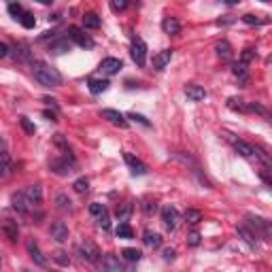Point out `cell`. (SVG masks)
Segmentation results:
<instances>
[{
    "label": "cell",
    "mask_w": 272,
    "mask_h": 272,
    "mask_svg": "<svg viewBox=\"0 0 272 272\" xmlns=\"http://www.w3.org/2000/svg\"><path fill=\"white\" fill-rule=\"evenodd\" d=\"M32 75L41 85H45V88H60L62 85V75L58 73V68H53L51 64H47L43 60L32 62Z\"/></svg>",
    "instance_id": "6da1fadb"
},
{
    "label": "cell",
    "mask_w": 272,
    "mask_h": 272,
    "mask_svg": "<svg viewBox=\"0 0 272 272\" xmlns=\"http://www.w3.org/2000/svg\"><path fill=\"white\" fill-rule=\"evenodd\" d=\"M75 155H60V157H53L49 162V168L53 170L58 177H68L70 173H75Z\"/></svg>",
    "instance_id": "7a4b0ae2"
},
{
    "label": "cell",
    "mask_w": 272,
    "mask_h": 272,
    "mask_svg": "<svg viewBox=\"0 0 272 272\" xmlns=\"http://www.w3.org/2000/svg\"><path fill=\"white\" fill-rule=\"evenodd\" d=\"M90 213L94 215V219H96L98 227H102L104 232H109V230H111V215H109V211H106V206H104V204H100V202L90 204Z\"/></svg>",
    "instance_id": "3957f363"
},
{
    "label": "cell",
    "mask_w": 272,
    "mask_h": 272,
    "mask_svg": "<svg viewBox=\"0 0 272 272\" xmlns=\"http://www.w3.org/2000/svg\"><path fill=\"white\" fill-rule=\"evenodd\" d=\"M13 175V160L6 151V142L0 136V179H9Z\"/></svg>",
    "instance_id": "277c9868"
},
{
    "label": "cell",
    "mask_w": 272,
    "mask_h": 272,
    "mask_svg": "<svg viewBox=\"0 0 272 272\" xmlns=\"http://www.w3.org/2000/svg\"><path fill=\"white\" fill-rule=\"evenodd\" d=\"M130 55L132 60L138 64V66H145L147 64V45L142 39H134L132 45H130Z\"/></svg>",
    "instance_id": "5b68a950"
},
{
    "label": "cell",
    "mask_w": 272,
    "mask_h": 272,
    "mask_svg": "<svg viewBox=\"0 0 272 272\" xmlns=\"http://www.w3.org/2000/svg\"><path fill=\"white\" fill-rule=\"evenodd\" d=\"M226 138L232 142V147H234L242 157H247V160H255V147H253V145H249V142L236 138V136H232V134H226Z\"/></svg>",
    "instance_id": "8992f818"
},
{
    "label": "cell",
    "mask_w": 272,
    "mask_h": 272,
    "mask_svg": "<svg viewBox=\"0 0 272 272\" xmlns=\"http://www.w3.org/2000/svg\"><path fill=\"white\" fill-rule=\"evenodd\" d=\"M68 37L73 39L79 47H83V49H91V47H94V39H91L90 34H85L81 28H77V26H70L68 28Z\"/></svg>",
    "instance_id": "52a82bcc"
},
{
    "label": "cell",
    "mask_w": 272,
    "mask_h": 272,
    "mask_svg": "<svg viewBox=\"0 0 272 272\" xmlns=\"http://www.w3.org/2000/svg\"><path fill=\"white\" fill-rule=\"evenodd\" d=\"M124 160H126V164H128V168H130V173H132L134 177H142V175H147V173H149L147 164H145V162H140V160H138V157H134L132 153H128V151H124Z\"/></svg>",
    "instance_id": "ba28073f"
},
{
    "label": "cell",
    "mask_w": 272,
    "mask_h": 272,
    "mask_svg": "<svg viewBox=\"0 0 272 272\" xmlns=\"http://www.w3.org/2000/svg\"><path fill=\"white\" fill-rule=\"evenodd\" d=\"M79 253H81L83 260H88L91 264H96L100 260V249L91 240H83L81 245H79Z\"/></svg>",
    "instance_id": "9c48e42d"
},
{
    "label": "cell",
    "mask_w": 272,
    "mask_h": 272,
    "mask_svg": "<svg viewBox=\"0 0 272 272\" xmlns=\"http://www.w3.org/2000/svg\"><path fill=\"white\" fill-rule=\"evenodd\" d=\"M162 221H164V226H166V230L175 232L177 226H179V211L175 209V206H164L162 209Z\"/></svg>",
    "instance_id": "30bf717a"
},
{
    "label": "cell",
    "mask_w": 272,
    "mask_h": 272,
    "mask_svg": "<svg viewBox=\"0 0 272 272\" xmlns=\"http://www.w3.org/2000/svg\"><path fill=\"white\" fill-rule=\"evenodd\" d=\"M249 226H251L262 238H266V240L270 238V221H266L264 217H253V215H249Z\"/></svg>",
    "instance_id": "8fae6325"
},
{
    "label": "cell",
    "mask_w": 272,
    "mask_h": 272,
    "mask_svg": "<svg viewBox=\"0 0 272 272\" xmlns=\"http://www.w3.org/2000/svg\"><path fill=\"white\" fill-rule=\"evenodd\" d=\"M11 204H13V209H15L19 215H28L32 209V204H30V200L26 198L24 191H17V194H13L11 196Z\"/></svg>",
    "instance_id": "7c38bea8"
},
{
    "label": "cell",
    "mask_w": 272,
    "mask_h": 272,
    "mask_svg": "<svg viewBox=\"0 0 272 272\" xmlns=\"http://www.w3.org/2000/svg\"><path fill=\"white\" fill-rule=\"evenodd\" d=\"M2 232H4L6 238H9V242H17L19 240V227H17L15 219L2 217Z\"/></svg>",
    "instance_id": "4fadbf2b"
},
{
    "label": "cell",
    "mask_w": 272,
    "mask_h": 272,
    "mask_svg": "<svg viewBox=\"0 0 272 272\" xmlns=\"http://www.w3.org/2000/svg\"><path fill=\"white\" fill-rule=\"evenodd\" d=\"M121 68H124V64L117 58H104L100 62V73H104V75H117Z\"/></svg>",
    "instance_id": "5bb4252c"
},
{
    "label": "cell",
    "mask_w": 272,
    "mask_h": 272,
    "mask_svg": "<svg viewBox=\"0 0 272 272\" xmlns=\"http://www.w3.org/2000/svg\"><path fill=\"white\" fill-rule=\"evenodd\" d=\"M49 234H51V238H55L58 242L68 240V227L64 221H53L51 227H49Z\"/></svg>",
    "instance_id": "9a60e30c"
},
{
    "label": "cell",
    "mask_w": 272,
    "mask_h": 272,
    "mask_svg": "<svg viewBox=\"0 0 272 272\" xmlns=\"http://www.w3.org/2000/svg\"><path fill=\"white\" fill-rule=\"evenodd\" d=\"M104 119H109L113 126H119V128H128V119L121 115L119 111H115V109H102V113H100Z\"/></svg>",
    "instance_id": "2e32d148"
},
{
    "label": "cell",
    "mask_w": 272,
    "mask_h": 272,
    "mask_svg": "<svg viewBox=\"0 0 272 272\" xmlns=\"http://www.w3.org/2000/svg\"><path fill=\"white\" fill-rule=\"evenodd\" d=\"M173 60V49H162L160 53L153 55V68L155 70H164Z\"/></svg>",
    "instance_id": "e0dca14e"
},
{
    "label": "cell",
    "mask_w": 272,
    "mask_h": 272,
    "mask_svg": "<svg viewBox=\"0 0 272 272\" xmlns=\"http://www.w3.org/2000/svg\"><path fill=\"white\" fill-rule=\"evenodd\" d=\"M96 264H98V266L102 268V270H115V272H121V270H124V264H121L115 255H104L102 260H98Z\"/></svg>",
    "instance_id": "ac0fdd59"
},
{
    "label": "cell",
    "mask_w": 272,
    "mask_h": 272,
    "mask_svg": "<svg viewBox=\"0 0 272 272\" xmlns=\"http://www.w3.org/2000/svg\"><path fill=\"white\" fill-rule=\"evenodd\" d=\"M24 194H26L28 200H30L32 206H41L43 204V187H41V185H30Z\"/></svg>",
    "instance_id": "d6986e66"
},
{
    "label": "cell",
    "mask_w": 272,
    "mask_h": 272,
    "mask_svg": "<svg viewBox=\"0 0 272 272\" xmlns=\"http://www.w3.org/2000/svg\"><path fill=\"white\" fill-rule=\"evenodd\" d=\"M185 94H187L189 100H194V102H200V100L206 98V90L200 88V85H196V83H191V85H187V88H185Z\"/></svg>",
    "instance_id": "ffe728a7"
},
{
    "label": "cell",
    "mask_w": 272,
    "mask_h": 272,
    "mask_svg": "<svg viewBox=\"0 0 272 272\" xmlns=\"http://www.w3.org/2000/svg\"><path fill=\"white\" fill-rule=\"evenodd\" d=\"M109 81L106 79H88V88L91 94H102V91L109 90Z\"/></svg>",
    "instance_id": "44dd1931"
},
{
    "label": "cell",
    "mask_w": 272,
    "mask_h": 272,
    "mask_svg": "<svg viewBox=\"0 0 272 272\" xmlns=\"http://www.w3.org/2000/svg\"><path fill=\"white\" fill-rule=\"evenodd\" d=\"M162 30L166 32V34H179V32H181V24H179L177 17H164Z\"/></svg>",
    "instance_id": "7402d4cb"
},
{
    "label": "cell",
    "mask_w": 272,
    "mask_h": 272,
    "mask_svg": "<svg viewBox=\"0 0 272 272\" xmlns=\"http://www.w3.org/2000/svg\"><path fill=\"white\" fill-rule=\"evenodd\" d=\"M28 253H30V257H32V260L39 264V266H47V260H45V257H43L41 249H39V245H37V242H34V240L28 242Z\"/></svg>",
    "instance_id": "603a6c76"
},
{
    "label": "cell",
    "mask_w": 272,
    "mask_h": 272,
    "mask_svg": "<svg viewBox=\"0 0 272 272\" xmlns=\"http://www.w3.org/2000/svg\"><path fill=\"white\" fill-rule=\"evenodd\" d=\"M227 109L230 111H236V113H249V104L245 102L242 98H230L227 100Z\"/></svg>",
    "instance_id": "cb8c5ba5"
},
{
    "label": "cell",
    "mask_w": 272,
    "mask_h": 272,
    "mask_svg": "<svg viewBox=\"0 0 272 272\" xmlns=\"http://www.w3.org/2000/svg\"><path fill=\"white\" fill-rule=\"evenodd\" d=\"M145 245L149 247V249H160L162 247V236L160 234H155V232H151V230H147L145 232Z\"/></svg>",
    "instance_id": "d4e9b609"
},
{
    "label": "cell",
    "mask_w": 272,
    "mask_h": 272,
    "mask_svg": "<svg viewBox=\"0 0 272 272\" xmlns=\"http://www.w3.org/2000/svg\"><path fill=\"white\" fill-rule=\"evenodd\" d=\"M217 55L221 60H232V55H234V51H232V47H230V43H226V41H221V43H217Z\"/></svg>",
    "instance_id": "484cf974"
},
{
    "label": "cell",
    "mask_w": 272,
    "mask_h": 272,
    "mask_svg": "<svg viewBox=\"0 0 272 272\" xmlns=\"http://www.w3.org/2000/svg\"><path fill=\"white\" fill-rule=\"evenodd\" d=\"M115 234H117V238H126V240H130V238H134V230L130 226H128V221H121V224L117 226V230H115Z\"/></svg>",
    "instance_id": "4316f807"
},
{
    "label": "cell",
    "mask_w": 272,
    "mask_h": 272,
    "mask_svg": "<svg viewBox=\"0 0 272 272\" xmlns=\"http://www.w3.org/2000/svg\"><path fill=\"white\" fill-rule=\"evenodd\" d=\"M238 236H240V238H242V240H245V242H247V245H249V247H251V249H255V247H257L255 234H253V232H249V230H247V227H245V226H240V227H238Z\"/></svg>",
    "instance_id": "83f0119b"
},
{
    "label": "cell",
    "mask_w": 272,
    "mask_h": 272,
    "mask_svg": "<svg viewBox=\"0 0 272 272\" xmlns=\"http://www.w3.org/2000/svg\"><path fill=\"white\" fill-rule=\"evenodd\" d=\"M100 24H102V21H100L96 13H85L83 15V26L90 28V30H96V28H100Z\"/></svg>",
    "instance_id": "f1b7e54d"
},
{
    "label": "cell",
    "mask_w": 272,
    "mask_h": 272,
    "mask_svg": "<svg viewBox=\"0 0 272 272\" xmlns=\"http://www.w3.org/2000/svg\"><path fill=\"white\" fill-rule=\"evenodd\" d=\"M185 221H187V224H191V226L200 224V221H202V211H198V209H187V211H185Z\"/></svg>",
    "instance_id": "f546056e"
},
{
    "label": "cell",
    "mask_w": 272,
    "mask_h": 272,
    "mask_svg": "<svg viewBox=\"0 0 272 272\" xmlns=\"http://www.w3.org/2000/svg\"><path fill=\"white\" fill-rule=\"evenodd\" d=\"M17 21H19V24L24 26V28H34V24H37V19H34V15H32L30 11H26V9H24V13H21V15L17 17Z\"/></svg>",
    "instance_id": "4dcf8cb0"
},
{
    "label": "cell",
    "mask_w": 272,
    "mask_h": 272,
    "mask_svg": "<svg viewBox=\"0 0 272 272\" xmlns=\"http://www.w3.org/2000/svg\"><path fill=\"white\" fill-rule=\"evenodd\" d=\"M242 21L249 26H264V24H268V19H262L260 15H253V13H245L242 15Z\"/></svg>",
    "instance_id": "1f68e13d"
},
{
    "label": "cell",
    "mask_w": 272,
    "mask_h": 272,
    "mask_svg": "<svg viewBox=\"0 0 272 272\" xmlns=\"http://www.w3.org/2000/svg\"><path fill=\"white\" fill-rule=\"evenodd\" d=\"M73 187H75L77 194H88L90 191V179H85V177L77 179V181L73 183Z\"/></svg>",
    "instance_id": "d6a6232c"
},
{
    "label": "cell",
    "mask_w": 272,
    "mask_h": 272,
    "mask_svg": "<svg viewBox=\"0 0 272 272\" xmlns=\"http://www.w3.org/2000/svg\"><path fill=\"white\" fill-rule=\"evenodd\" d=\"M121 255H124L126 262H138L140 257H142V253L138 251V249H124V251H121Z\"/></svg>",
    "instance_id": "836d02e7"
},
{
    "label": "cell",
    "mask_w": 272,
    "mask_h": 272,
    "mask_svg": "<svg viewBox=\"0 0 272 272\" xmlns=\"http://www.w3.org/2000/svg\"><path fill=\"white\" fill-rule=\"evenodd\" d=\"M249 104V113H257V115H262V117H270V113L266 111V109H264V106L262 104H257V102H247Z\"/></svg>",
    "instance_id": "e575fe53"
},
{
    "label": "cell",
    "mask_w": 272,
    "mask_h": 272,
    "mask_svg": "<svg viewBox=\"0 0 272 272\" xmlns=\"http://www.w3.org/2000/svg\"><path fill=\"white\" fill-rule=\"evenodd\" d=\"M19 126L24 128V132L30 134V136H34V132H37V128H34V124L28 117H19Z\"/></svg>",
    "instance_id": "d590c367"
},
{
    "label": "cell",
    "mask_w": 272,
    "mask_h": 272,
    "mask_svg": "<svg viewBox=\"0 0 272 272\" xmlns=\"http://www.w3.org/2000/svg\"><path fill=\"white\" fill-rule=\"evenodd\" d=\"M200 242H202V236H200V232H198V230H191V232L187 234V245H189V247H198Z\"/></svg>",
    "instance_id": "8d00e7d4"
},
{
    "label": "cell",
    "mask_w": 272,
    "mask_h": 272,
    "mask_svg": "<svg viewBox=\"0 0 272 272\" xmlns=\"http://www.w3.org/2000/svg\"><path fill=\"white\" fill-rule=\"evenodd\" d=\"M130 213H132V204H124L121 209H117L119 221H128V219H130Z\"/></svg>",
    "instance_id": "74e56055"
},
{
    "label": "cell",
    "mask_w": 272,
    "mask_h": 272,
    "mask_svg": "<svg viewBox=\"0 0 272 272\" xmlns=\"http://www.w3.org/2000/svg\"><path fill=\"white\" fill-rule=\"evenodd\" d=\"M111 11L113 13H121V11H126V6H128V0H111Z\"/></svg>",
    "instance_id": "f35d334b"
},
{
    "label": "cell",
    "mask_w": 272,
    "mask_h": 272,
    "mask_svg": "<svg viewBox=\"0 0 272 272\" xmlns=\"http://www.w3.org/2000/svg\"><path fill=\"white\" fill-rule=\"evenodd\" d=\"M142 211H145L147 215H151V213H155L157 211V204H155V200H151V198H147L145 202H142Z\"/></svg>",
    "instance_id": "ab89813d"
},
{
    "label": "cell",
    "mask_w": 272,
    "mask_h": 272,
    "mask_svg": "<svg viewBox=\"0 0 272 272\" xmlns=\"http://www.w3.org/2000/svg\"><path fill=\"white\" fill-rule=\"evenodd\" d=\"M234 75L236 77H242V79H245L247 77V64L245 62H238V64H234Z\"/></svg>",
    "instance_id": "60d3db41"
},
{
    "label": "cell",
    "mask_w": 272,
    "mask_h": 272,
    "mask_svg": "<svg viewBox=\"0 0 272 272\" xmlns=\"http://www.w3.org/2000/svg\"><path fill=\"white\" fill-rule=\"evenodd\" d=\"M53 260H55V262H58V264H60V266H68V264H70V260H68V255H66V253H64V251H55V253H53Z\"/></svg>",
    "instance_id": "b9f144b4"
},
{
    "label": "cell",
    "mask_w": 272,
    "mask_h": 272,
    "mask_svg": "<svg viewBox=\"0 0 272 272\" xmlns=\"http://www.w3.org/2000/svg\"><path fill=\"white\" fill-rule=\"evenodd\" d=\"M253 58H255V49H251V47H247L245 51L240 53V62H245V64H249Z\"/></svg>",
    "instance_id": "7bdbcfd3"
},
{
    "label": "cell",
    "mask_w": 272,
    "mask_h": 272,
    "mask_svg": "<svg viewBox=\"0 0 272 272\" xmlns=\"http://www.w3.org/2000/svg\"><path fill=\"white\" fill-rule=\"evenodd\" d=\"M55 200H58V204H60V209H62V211H70V204H73V202H70V200H68L66 196H64V194H60Z\"/></svg>",
    "instance_id": "ee69618b"
},
{
    "label": "cell",
    "mask_w": 272,
    "mask_h": 272,
    "mask_svg": "<svg viewBox=\"0 0 272 272\" xmlns=\"http://www.w3.org/2000/svg\"><path fill=\"white\" fill-rule=\"evenodd\" d=\"M9 13H11V15L17 19V17L21 15V13H24V9H21L19 4H15V2H11V4H9Z\"/></svg>",
    "instance_id": "f6af8a7d"
},
{
    "label": "cell",
    "mask_w": 272,
    "mask_h": 272,
    "mask_svg": "<svg viewBox=\"0 0 272 272\" xmlns=\"http://www.w3.org/2000/svg\"><path fill=\"white\" fill-rule=\"evenodd\" d=\"M128 117H130V119H134V121H138V124H142V126H151V121H149L147 117H142V115H136V113H130V115H128Z\"/></svg>",
    "instance_id": "bcb514c9"
},
{
    "label": "cell",
    "mask_w": 272,
    "mask_h": 272,
    "mask_svg": "<svg viewBox=\"0 0 272 272\" xmlns=\"http://www.w3.org/2000/svg\"><path fill=\"white\" fill-rule=\"evenodd\" d=\"M51 51L55 53H64V51H68V43H58V45H51Z\"/></svg>",
    "instance_id": "7dc6e473"
},
{
    "label": "cell",
    "mask_w": 272,
    "mask_h": 272,
    "mask_svg": "<svg viewBox=\"0 0 272 272\" xmlns=\"http://www.w3.org/2000/svg\"><path fill=\"white\" fill-rule=\"evenodd\" d=\"M164 260H166V262H173V260H175V249H164Z\"/></svg>",
    "instance_id": "c3c4849f"
},
{
    "label": "cell",
    "mask_w": 272,
    "mask_h": 272,
    "mask_svg": "<svg viewBox=\"0 0 272 272\" xmlns=\"http://www.w3.org/2000/svg\"><path fill=\"white\" fill-rule=\"evenodd\" d=\"M9 55V45L6 43H0V58H6Z\"/></svg>",
    "instance_id": "681fc988"
},
{
    "label": "cell",
    "mask_w": 272,
    "mask_h": 272,
    "mask_svg": "<svg viewBox=\"0 0 272 272\" xmlns=\"http://www.w3.org/2000/svg\"><path fill=\"white\" fill-rule=\"evenodd\" d=\"M45 117H47V119H51V121H55V113H49V111H45Z\"/></svg>",
    "instance_id": "f907efd6"
},
{
    "label": "cell",
    "mask_w": 272,
    "mask_h": 272,
    "mask_svg": "<svg viewBox=\"0 0 272 272\" xmlns=\"http://www.w3.org/2000/svg\"><path fill=\"white\" fill-rule=\"evenodd\" d=\"M221 2H226V4H230V6H232V4H238L240 0H221Z\"/></svg>",
    "instance_id": "816d5d0a"
},
{
    "label": "cell",
    "mask_w": 272,
    "mask_h": 272,
    "mask_svg": "<svg viewBox=\"0 0 272 272\" xmlns=\"http://www.w3.org/2000/svg\"><path fill=\"white\" fill-rule=\"evenodd\" d=\"M37 2H41V4H51L53 0H37Z\"/></svg>",
    "instance_id": "f5cc1de1"
},
{
    "label": "cell",
    "mask_w": 272,
    "mask_h": 272,
    "mask_svg": "<svg viewBox=\"0 0 272 272\" xmlns=\"http://www.w3.org/2000/svg\"><path fill=\"white\" fill-rule=\"evenodd\" d=\"M130 2H132V4H134V2H138V0H128V4H130Z\"/></svg>",
    "instance_id": "db71d44e"
},
{
    "label": "cell",
    "mask_w": 272,
    "mask_h": 272,
    "mask_svg": "<svg viewBox=\"0 0 272 272\" xmlns=\"http://www.w3.org/2000/svg\"><path fill=\"white\" fill-rule=\"evenodd\" d=\"M262 2H266V4H270V2H272V0H262Z\"/></svg>",
    "instance_id": "11a10c76"
},
{
    "label": "cell",
    "mask_w": 272,
    "mask_h": 272,
    "mask_svg": "<svg viewBox=\"0 0 272 272\" xmlns=\"http://www.w3.org/2000/svg\"><path fill=\"white\" fill-rule=\"evenodd\" d=\"M11 2H13V0H11Z\"/></svg>",
    "instance_id": "9f6ffc18"
}]
</instances>
